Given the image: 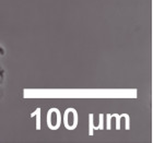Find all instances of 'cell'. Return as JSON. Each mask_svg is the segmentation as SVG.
I'll return each instance as SVG.
<instances>
[{
	"instance_id": "cell-1",
	"label": "cell",
	"mask_w": 153,
	"mask_h": 143,
	"mask_svg": "<svg viewBox=\"0 0 153 143\" xmlns=\"http://www.w3.org/2000/svg\"><path fill=\"white\" fill-rule=\"evenodd\" d=\"M4 83H6V70H4V68L0 64V99H1L3 95Z\"/></svg>"
},
{
	"instance_id": "cell-2",
	"label": "cell",
	"mask_w": 153,
	"mask_h": 143,
	"mask_svg": "<svg viewBox=\"0 0 153 143\" xmlns=\"http://www.w3.org/2000/svg\"><path fill=\"white\" fill-rule=\"evenodd\" d=\"M0 55H4V49L0 46Z\"/></svg>"
}]
</instances>
